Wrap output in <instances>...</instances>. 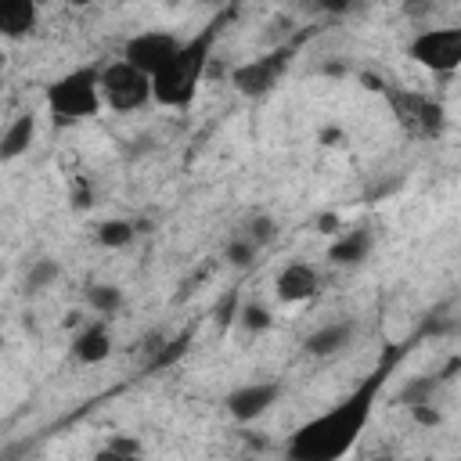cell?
<instances>
[{"mask_svg":"<svg viewBox=\"0 0 461 461\" xmlns=\"http://www.w3.org/2000/svg\"><path fill=\"white\" fill-rule=\"evenodd\" d=\"M58 274H61V267H58L54 259H36V263L29 267L25 292H43L47 285H54V281H58Z\"/></svg>","mask_w":461,"mask_h":461,"instance_id":"cell-19","label":"cell"},{"mask_svg":"<svg viewBox=\"0 0 461 461\" xmlns=\"http://www.w3.org/2000/svg\"><path fill=\"white\" fill-rule=\"evenodd\" d=\"M367 249H371V234H367L364 227H357V230H342V234L331 241L328 259L339 263V267H353V263H360V259L367 256Z\"/></svg>","mask_w":461,"mask_h":461,"instance_id":"cell-15","label":"cell"},{"mask_svg":"<svg viewBox=\"0 0 461 461\" xmlns=\"http://www.w3.org/2000/svg\"><path fill=\"white\" fill-rule=\"evenodd\" d=\"M321 288V277L310 263H288L277 270V281H274V295L281 303H306L313 299Z\"/></svg>","mask_w":461,"mask_h":461,"instance_id":"cell-10","label":"cell"},{"mask_svg":"<svg viewBox=\"0 0 461 461\" xmlns=\"http://www.w3.org/2000/svg\"><path fill=\"white\" fill-rule=\"evenodd\" d=\"M216 29H220V22L205 25L198 36L184 40V47L151 76V101L155 104H162V108H187L194 101L202 72L209 65V50H212Z\"/></svg>","mask_w":461,"mask_h":461,"instance_id":"cell-2","label":"cell"},{"mask_svg":"<svg viewBox=\"0 0 461 461\" xmlns=\"http://www.w3.org/2000/svg\"><path fill=\"white\" fill-rule=\"evenodd\" d=\"M378 461H385V457H378Z\"/></svg>","mask_w":461,"mask_h":461,"instance_id":"cell-30","label":"cell"},{"mask_svg":"<svg viewBox=\"0 0 461 461\" xmlns=\"http://www.w3.org/2000/svg\"><path fill=\"white\" fill-rule=\"evenodd\" d=\"M180 47H184L180 36H173V32H166V29H144V32H137V36L126 40L122 61L133 65V68L144 72V76H155Z\"/></svg>","mask_w":461,"mask_h":461,"instance_id":"cell-6","label":"cell"},{"mask_svg":"<svg viewBox=\"0 0 461 461\" xmlns=\"http://www.w3.org/2000/svg\"><path fill=\"white\" fill-rule=\"evenodd\" d=\"M97 90L112 112H137L151 101V76L137 72L133 65H126L119 58V61L97 68Z\"/></svg>","mask_w":461,"mask_h":461,"instance_id":"cell-4","label":"cell"},{"mask_svg":"<svg viewBox=\"0 0 461 461\" xmlns=\"http://www.w3.org/2000/svg\"><path fill=\"white\" fill-rule=\"evenodd\" d=\"M86 303H90L94 313L108 317V313H115L122 306V292L115 285H94V288H86Z\"/></svg>","mask_w":461,"mask_h":461,"instance_id":"cell-18","label":"cell"},{"mask_svg":"<svg viewBox=\"0 0 461 461\" xmlns=\"http://www.w3.org/2000/svg\"><path fill=\"white\" fill-rule=\"evenodd\" d=\"M0 346H4V331H0Z\"/></svg>","mask_w":461,"mask_h":461,"instance_id":"cell-29","label":"cell"},{"mask_svg":"<svg viewBox=\"0 0 461 461\" xmlns=\"http://www.w3.org/2000/svg\"><path fill=\"white\" fill-rule=\"evenodd\" d=\"M47 108L54 122H83L94 119L101 108V90H97V68H72L68 76L54 79L47 86Z\"/></svg>","mask_w":461,"mask_h":461,"instance_id":"cell-3","label":"cell"},{"mask_svg":"<svg viewBox=\"0 0 461 461\" xmlns=\"http://www.w3.org/2000/svg\"><path fill=\"white\" fill-rule=\"evenodd\" d=\"M94 205V191H90V184H76V191H72V209H90Z\"/></svg>","mask_w":461,"mask_h":461,"instance_id":"cell-26","label":"cell"},{"mask_svg":"<svg viewBox=\"0 0 461 461\" xmlns=\"http://www.w3.org/2000/svg\"><path fill=\"white\" fill-rule=\"evenodd\" d=\"M252 256H256V245H252L249 238H234V241L227 245V259H230L234 267H249Z\"/></svg>","mask_w":461,"mask_h":461,"instance_id":"cell-23","label":"cell"},{"mask_svg":"<svg viewBox=\"0 0 461 461\" xmlns=\"http://www.w3.org/2000/svg\"><path fill=\"white\" fill-rule=\"evenodd\" d=\"M104 447L115 450V454H126V457H144V447H140L137 436H112Z\"/></svg>","mask_w":461,"mask_h":461,"instance_id":"cell-24","label":"cell"},{"mask_svg":"<svg viewBox=\"0 0 461 461\" xmlns=\"http://www.w3.org/2000/svg\"><path fill=\"white\" fill-rule=\"evenodd\" d=\"M238 321H241L249 331H267V328H270V310L259 306V303H245V306L238 310Z\"/></svg>","mask_w":461,"mask_h":461,"instance_id":"cell-20","label":"cell"},{"mask_svg":"<svg viewBox=\"0 0 461 461\" xmlns=\"http://www.w3.org/2000/svg\"><path fill=\"white\" fill-rule=\"evenodd\" d=\"M389 94V104L396 108V119L411 126V133H421V137H432L443 130V112L439 104H432L429 97L421 94H400V90H385Z\"/></svg>","mask_w":461,"mask_h":461,"instance_id":"cell-8","label":"cell"},{"mask_svg":"<svg viewBox=\"0 0 461 461\" xmlns=\"http://www.w3.org/2000/svg\"><path fill=\"white\" fill-rule=\"evenodd\" d=\"M411 418H414L418 425H425V429L439 425V411H436V407H429V403H411Z\"/></svg>","mask_w":461,"mask_h":461,"instance_id":"cell-25","label":"cell"},{"mask_svg":"<svg viewBox=\"0 0 461 461\" xmlns=\"http://www.w3.org/2000/svg\"><path fill=\"white\" fill-rule=\"evenodd\" d=\"M191 339H194V328H184L180 335H173V339H162V346H158V353L151 357V371H162V367H169V364H176L187 349H191Z\"/></svg>","mask_w":461,"mask_h":461,"instance_id":"cell-16","label":"cell"},{"mask_svg":"<svg viewBox=\"0 0 461 461\" xmlns=\"http://www.w3.org/2000/svg\"><path fill=\"white\" fill-rule=\"evenodd\" d=\"M36 140V115L32 112H22L11 119V126L0 133V162H11L18 155H25Z\"/></svg>","mask_w":461,"mask_h":461,"instance_id":"cell-14","label":"cell"},{"mask_svg":"<svg viewBox=\"0 0 461 461\" xmlns=\"http://www.w3.org/2000/svg\"><path fill=\"white\" fill-rule=\"evenodd\" d=\"M317 230H321V234H342V223H339L335 212H321V216H317Z\"/></svg>","mask_w":461,"mask_h":461,"instance_id":"cell-27","label":"cell"},{"mask_svg":"<svg viewBox=\"0 0 461 461\" xmlns=\"http://www.w3.org/2000/svg\"><path fill=\"white\" fill-rule=\"evenodd\" d=\"M36 22H40V7L32 0H0V36L22 40L36 29Z\"/></svg>","mask_w":461,"mask_h":461,"instance_id":"cell-12","label":"cell"},{"mask_svg":"<svg viewBox=\"0 0 461 461\" xmlns=\"http://www.w3.org/2000/svg\"><path fill=\"white\" fill-rule=\"evenodd\" d=\"M94 461H144V457H126V454H115V450L101 447V450L94 454Z\"/></svg>","mask_w":461,"mask_h":461,"instance_id":"cell-28","label":"cell"},{"mask_svg":"<svg viewBox=\"0 0 461 461\" xmlns=\"http://www.w3.org/2000/svg\"><path fill=\"white\" fill-rule=\"evenodd\" d=\"M400 357V346H393L385 353V360L378 364L375 375H367L346 400H339L331 411L310 418L292 439H288V457L292 461H339L364 432L371 411H375V400L385 385V375L393 367V360Z\"/></svg>","mask_w":461,"mask_h":461,"instance_id":"cell-1","label":"cell"},{"mask_svg":"<svg viewBox=\"0 0 461 461\" xmlns=\"http://www.w3.org/2000/svg\"><path fill=\"white\" fill-rule=\"evenodd\" d=\"M407 54L432 72H454L461 65V29H421L411 43Z\"/></svg>","mask_w":461,"mask_h":461,"instance_id":"cell-5","label":"cell"},{"mask_svg":"<svg viewBox=\"0 0 461 461\" xmlns=\"http://www.w3.org/2000/svg\"><path fill=\"white\" fill-rule=\"evenodd\" d=\"M349 342H353V324H349V321H335V324H324V328L310 331L303 346H306L310 357H335V353H342Z\"/></svg>","mask_w":461,"mask_h":461,"instance_id":"cell-13","label":"cell"},{"mask_svg":"<svg viewBox=\"0 0 461 461\" xmlns=\"http://www.w3.org/2000/svg\"><path fill=\"white\" fill-rule=\"evenodd\" d=\"M288 61H292V50H288V47H277V50H270V54H263V58L241 61V65L230 68V86H234L241 97H263V94L281 79V72L288 68Z\"/></svg>","mask_w":461,"mask_h":461,"instance_id":"cell-7","label":"cell"},{"mask_svg":"<svg viewBox=\"0 0 461 461\" xmlns=\"http://www.w3.org/2000/svg\"><path fill=\"white\" fill-rule=\"evenodd\" d=\"M277 238V223L270 220V216H256L252 223H249V241L259 249V245H267V241H274Z\"/></svg>","mask_w":461,"mask_h":461,"instance_id":"cell-21","label":"cell"},{"mask_svg":"<svg viewBox=\"0 0 461 461\" xmlns=\"http://www.w3.org/2000/svg\"><path fill=\"white\" fill-rule=\"evenodd\" d=\"M108 353H112V335H108V324L104 321H90V324H83L79 331H76V339H72V357L79 360V364H101V360H108Z\"/></svg>","mask_w":461,"mask_h":461,"instance_id":"cell-11","label":"cell"},{"mask_svg":"<svg viewBox=\"0 0 461 461\" xmlns=\"http://www.w3.org/2000/svg\"><path fill=\"white\" fill-rule=\"evenodd\" d=\"M137 238V227L130 220H101L97 223V241L104 249H126Z\"/></svg>","mask_w":461,"mask_h":461,"instance_id":"cell-17","label":"cell"},{"mask_svg":"<svg viewBox=\"0 0 461 461\" xmlns=\"http://www.w3.org/2000/svg\"><path fill=\"white\" fill-rule=\"evenodd\" d=\"M212 317H216V324H220V328H227V324L238 317V288H230V292H223V295H220V303H216Z\"/></svg>","mask_w":461,"mask_h":461,"instance_id":"cell-22","label":"cell"},{"mask_svg":"<svg viewBox=\"0 0 461 461\" xmlns=\"http://www.w3.org/2000/svg\"><path fill=\"white\" fill-rule=\"evenodd\" d=\"M277 396H281V382H249V385H241V389H234V393H227V414L234 418V421H256L259 414H267L274 403H277Z\"/></svg>","mask_w":461,"mask_h":461,"instance_id":"cell-9","label":"cell"}]
</instances>
